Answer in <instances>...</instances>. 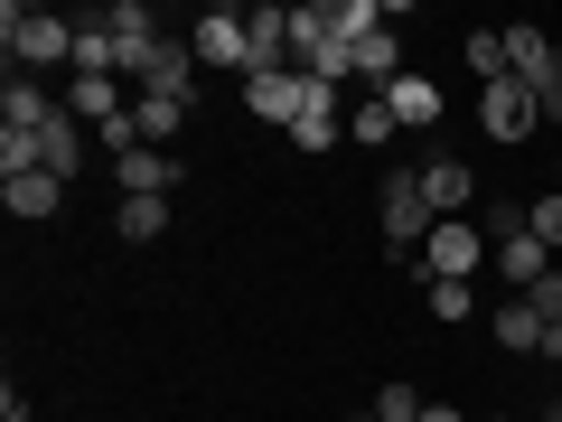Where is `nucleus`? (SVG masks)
<instances>
[{
  "mask_svg": "<svg viewBox=\"0 0 562 422\" xmlns=\"http://www.w3.org/2000/svg\"><path fill=\"white\" fill-rule=\"evenodd\" d=\"M543 57H553V38H543L535 20H516V29H506V76H525V85H535V76H543Z\"/></svg>",
  "mask_w": 562,
  "mask_h": 422,
  "instance_id": "obj_22",
  "label": "nucleus"
},
{
  "mask_svg": "<svg viewBox=\"0 0 562 422\" xmlns=\"http://www.w3.org/2000/svg\"><path fill=\"white\" fill-rule=\"evenodd\" d=\"M479 263H497V244L479 235V216H441L422 244V273L431 281H479Z\"/></svg>",
  "mask_w": 562,
  "mask_h": 422,
  "instance_id": "obj_2",
  "label": "nucleus"
},
{
  "mask_svg": "<svg viewBox=\"0 0 562 422\" xmlns=\"http://www.w3.org/2000/svg\"><path fill=\"white\" fill-rule=\"evenodd\" d=\"M394 132H403V122H394V103H384V95H366L357 113H347V141H366V151H384Z\"/></svg>",
  "mask_w": 562,
  "mask_h": 422,
  "instance_id": "obj_24",
  "label": "nucleus"
},
{
  "mask_svg": "<svg viewBox=\"0 0 562 422\" xmlns=\"http://www.w3.org/2000/svg\"><path fill=\"white\" fill-rule=\"evenodd\" d=\"M188 47H198V66L254 76V47H244V10H198V20H188Z\"/></svg>",
  "mask_w": 562,
  "mask_h": 422,
  "instance_id": "obj_6",
  "label": "nucleus"
},
{
  "mask_svg": "<svg viewBox=\"0 0 562 422\" xmlns=\"http://www.w3.org/2000/svg\"><path fill=\"white\" fill-rule=\"evenodd\" d=\"M57 198H66V179H47V169H29V179H0V207L20 225H47L57 216Z\"/></svg>",
  "mask_w": 562,
  "mask_h": 422,
  "instance_id": "obj_16",
  "label": "nucleus"
},
{
  "mask_svg": "<svg viewBox=\"0 0 562 422\" xmlns=\"http://www.w3.org/2000/svg\"><path fill=\"white\" fill-rule=\"evenodd\" d=\"M38 169H47V179H76V169H85V122L76 113H57L38 132Z\"/></svg>",
  "mask_w": 562,
  "mask_h": 422,
  "instance_id": "obj_17",
  "label": "nucleus"
},
{
  "mask_svg": "<svg viewBox=\"0 0 562 422\" xmlns=\"http://www.w3.org/2000/svg\"><path fill=\"white\" fill-rule=\"evenodd\" d=\"M0 47H10V76H29V66H76V20H57V10H38V0H10L0 10Z\"/></svg>",
  "mask_w": 562,
  "mask_h": 422,
  "instance_id": "obj_1",
  "label": "nucleus"
},
{
  "mask_svg": "<svg viewBox=\"0 0 562 422\" xmlns=\"http://www.w3.org/2000/svg\"><path fill=\"white\" fill-rule=\"evenodd\" d=\"M244 47H254V76L291 66V10H281V0H254V10H244Z\"/></svg>",
  "mask_w": 562,
  "mask_h": 422,
  "instance_id": "obj_9",
  "label": "nucleus"
},
{
  "mask_svg": "<svg viewBox=\"0 0 562 422\" xmlns=\"http://www.w3.org/2000/svg\"><path fill=\"white\" fill-rule=\"evenodd\" d=\"M291 141H301L310 160H328V151H338V141H347V113H338V95H328V85H319V95H310V113L291 122Z\"/></svg>",
  "mask_w": 562,
  "mask_h": 422,
  "instance_id": "obj_15",
  "label": "nucleus"
},
{
  "mask_svg": "<svg viewBox=\"0 0 562 422\" xmlns=\"http://www.w3.org/2000/svg\"><path fill=\"white\" fill-rule=\"evenodd\" d=\"M310 95H319V85H310L301 66H272V76H244V113H254V122H272V132H291V122L310 113Z\"/></svg>",
  "mask_w": 562,
  "mask_h": 422,
  "instance_id": "obj_5",
  "label": "nucleus"
},
{
  "mask_svg": "<svg viewBox=\"0 0 562 422\" xmlns=\"http://www.w3.org/2000/svg\"><path fill=\"white\" fill-rule=\"evenodd\" d=\"M422 422H469V413H460V403H422Z\"/></svg>",
  "mask_w": 562,
  "mask_h": 422,
  "instance_id": "obj_30",
  "label": "nucleus"
},
{
  "mask_svg": "<svg viewBox=\"0 0 562 422\" xmlns=\"http://www.w3.org/2000/svg\"><path fill=\"white\" fill-rule=\"evenodd\" d=\"M525 235H535L543 254H562V188H553V179H543L535 198H525Z\"/></svg>",
  "mask_w": 562,
  "mask_h": 422,
  "instance_id": "obj_23",
  "label": "nucleus"
},
{
  "mask_svg": "<svg viewBox=\"0 0 562 422\" xmlns=\"http://www.w3.org/2000/svg\"><path fill=\"white\" fill-rule=\"evenodd\" d=\"M422 310H431L441 329H469L479 320V281H422Z\"/></svg>",
  "mask_w": 562,
  "mask_h": 422,
  "instance_id": "obj_21",
  "label": "nucleus"
},
{
  "mask_svg": "<svg viewBox=\"0 0 562 422\" xmlns=\"http://www.w3.org/2000/svg\"><path fill=\"white\" fill-rule=\"evenodd\" d=\"M469 76H479V85L506 76V29H469Z\"/></svg>",
  "mask_w": 562,
  "mask_h": 422,
  "instance_id": "obj_26",
  "label": "nucleus"
},
{
  "mask_svg": "<svg viewBox=\"0 0 562 422\" xmlns=\"http://www.w3.org/2000/svg\"><path fill=\"white\" fill-rule=\"evenodd\" d=\"M357 422H375V403H366V413H357Z\"/></svg>",
  "mask_w": 562,
  "mask_h": 422,
  "instance_id": "obj_31",
  "label": "nucleus"
},
{
  "mask_svg": "<svg viewBox=\"0 0 562 422\" xmlns=\"http://www.w3.org/2000/svg\"><path fill=\"white\" fill-rule=\"evenodd\" d=\"M384 244H394V254H422V244H431V198H422V169H394V179H384Z\"/></svg>",
  "mask_w": 562,
  "mask_h": 422,
  "instance_id": "obj_3",
  "label": "nucleus"
},
{
  "mask_svg": "<svg viewBox=\"0 0 562 422\" xmlns=\"http://www.w3.org/2000/svg\"><path fill=\"white\" fill-rule=\"evenodd\" d=\"M553 422H562V395H553Z\"/></svg>",
  "mask_w": 562,
  "mask_h": 422,
  "instance_id": "obj_33",
  "label": "nucleus"
},
{
  "mask_svg": "<svg viewBox=\"0 0 562 422\" xmlns=\"http://www.w3.org/2000/svg\"><path fill=\"white\" fill-rule=\"evenodd\" d=\"M487 329H497V347H516V357H543V310L535 301H497Z\"/></svg>",
  "mask_w": 562,
  "mask_h": 422,
  "instance_id": "obj_18",
  "label": "nucleus"
},
{
  "mask_svg": "<svg viewBox=\"0 0 562 422\" xmlns=\"http://www.w3.org/2000/svg\"><path fill=\"white\" fill-rule=\"evenodd\" d=\"M384 103H394V122H403V132H431V122L450 113L431 76H394V85H384Z\"/></svg>",
  "mask_w": 562,
  "mask_h": 422,
  "instance_id": "obj_13",
  "label": "nucleus"
},
{
  "mask_svg": "<svg viewBox=\"0 0 562 422\" xmlns=\"http://www.w3.org/2000/svg\"><path fill=\"white\" fill-rule=\"evenodd\" d=\"M57 113H66V95H47V85H29V76L0 85V132H47Z\"/></svg>",
  "mask_w": 562,
  "mask_h": 422,
  "instance_id": "obj_10",
  "label": "nucleus"
},
{
  "mask_svg": "<svg viewBox=\"0 0 562 422\" xmlns=\"http://www.w3.org/2000/svg\"><path fill=\"white\" fill-rule=\"evenodd\" d=\"M487 422H516V413H487Z\"/></svg>",
  "mask_w": 562,
  "mask_h": 422,
  "instance_id": "obj_32",
  "label": "nucleus"
},
{
  "mask_svg": "<svg viewBox=\"0 0 562 422\" xmlns=\"http://www.w3.org/2000/svg\"><path fill=\"white\" fill-rule=\"evenodd\" d=\"M66 113H76L85 132H103L113 113H132V85H122V76H76V95H66Z\"/></svg>",
  "mask_w": 562,
  "mask_h": 422,
  "instance_id": "obj_12",
  "label": "nucleus"
},
{
  "mask_svg": "<svg viewBox=\"0 0 562 422\" xmlns=\"http://www.w3.org/2000/svg\"><path fill=\"white\" fill-rule=\"evenodd\" d=\"M535 122H543V103H535V85H525V76L479 85V132H487V141H506V151H516V141H535Z\"/></svg>",
  "mask_w": 562,
  "mask_h": 422,
  "instance_id": "obj_4",
  "label": "nucleus"
},
{
  "mask_svg": "<svg viewBox=\"0 0 562 422\" xmlns=\"http://www.w3.org/2000/svg\"><path fill=\"white\" fill-rule=\"evenodd\" d=\"M543 273H553V254H543L535 235L497 244V281H506V301H535V291H543Z\"/></svg>",
  "mask_w": 562,
  "mask_h": 422,
  "instance_id": "obj_11",
  "label": "nucleus"
},
{
  "mask_svg": "<svg viewBox=\"0 0 562 422\" xmlns=\"http://www.w3.org/2000/svg\"><path fill=\"white\" fill-rule=\"evenodd\" d=\"M357 76L375 85V95H384L394 76H413V66H403V29H375V38H357Z\"/></svg>",
  "mask_w": 562,
  "mask_h": 422,
  "instance_id": "obj_19",
  "label": "nucleus"
},
{
  "mask_svg": "<svg viewBox=\"0 0 562 422\" xmlns=\"http://www.w3.org/2000/svg\"><path fill=\"white\" fill-rule=\"evenodd\" d=\"M479 235L487 244H516L525 235V198H479Z\"/></svg>",
  "mask_w": 562,
  "mask_h": 422,
  "instance_id": "obj_25",
  "label": "nucleus"
},
{
  "mask_svg": "<svg viewBox=\"0 0 562 422\" xmlns=\"http://www.w3.org/2000/svg\"><path fill=\"white\" fill-rule=\"evenodd\" d=\"M535 103H543V122H562V47L543 57V76H535Z\"/></svg>",
  "mask_w": 562,
  "mask_h": 422,
  "instance_id": "obj_29",
  "label": "nucleus"
},
{
  "mask_svg": "<svg viewBox=\"0 0 562 422\" xmlns=\"http://www.w3.org/2000/svg\"><path fill=\"white\" fill-rule=\"evenodd\" d=\"M422 198H431V216H479V169L469 160H422Z\"/></svg>",
  "mask_w": 562,
  "mask_h": 422,
  "instance_id": "obj_7",
  "label": "nucleus"
},
{
  "mask_svg": "<svg viewBox=\"0 0 562 422\" xmlns=\"http://www.w3.org/2000/svg\"><path fill=\"white\" fill-rule=\"evenodd\" d=\"M179 179H188V169H179V151H150V141H140L132 160H113V188H122V198H169Z\"/></svg>",
  "mask_w": 562,
  "mask_h": 422,
  "instance_id": "obj_8",
  "label": "nucleus"
},
{
  "mask_svg": "<svg viewBox=\"0 0 562 422\" xmlns=\"http://www.w3.org/2000/svg\"><path fill=\"white\" fill-rule=\"evenodd\" d=\"M103 29H113L122 47H140V38H160V20H150V10H140V0H113V10H103Z\"/></svg>",
  "mask_w": 562,
  "mask_h": 422,
  "instance_id": "obj_27",
  "label": "nucleus"
},
{
  "mask_svg": "<svg viewBox=\"0 0 562 422\" xmlns=\"http://www.w3.org/2000/svg\"><path fill=\"white\" fill-rule=\"evenodd\" d=\"M132 122H140V141H150V151H179L188 95H160V85H150V95H132Z\"/></svg>",
  "mask_w": 562,
  "mask_h": 422,
  "instance_id": "obj_14",
  "label": "nucleus"
},
{
  "mask_svg": "<svg viewBox=\"0 0 562 422\" xmlns=\"http://www.w3.org/2000/svg\"><path fill=\"white\" fill-rule=\"evenodd\" d=\"M553 188H562V169H553Z\"/></svg>",
  "mask_w": 562,
  "mask_h": 422,
  "instance_id": "obj_34",
  "label": "nucleus"
},
{
  "mask_svg": "<svg viewBox=\"0 0 562 422\" xmlns=\"http://www.w3.org/2000/svg\"><path fill=\"white\" fill-rule=\"evenodd\" d=\"M113 235L122 244H160L169 235V198H122L113 207Z\"/></svg>",
  "mask_w": 562,
  "mask_h": 422,
  "instance_id": "obj_20",
  "label": "nucleus"
},
{
  "mask_svg": "<svg viewBox=\"0 0 562 422\" xmlns=\"http://www.w3.org/2000/svg\"><path fill=\"white\" fill-rule=\"evenodd\" d=\"M375 422H422V395H413V385H384V395H375Z\"/></svg>",
  "mask_w": 562,
  "mask_h": 422,
  "instance_id": "obj_28",
  "label": "nucleus"
}]
</instances>
